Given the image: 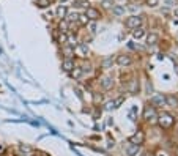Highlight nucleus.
Instances as JSON below:
<instances>
[{"instance_id":"20e7f679","label":"nucleus","mask_w":178,"mask_h":156,"mask_svg":"<svg viewBox=\"0 0 178 156\" xmlns=\"http://www.w3.org/2000/svg\"><path fill=\"white\" fill-rule=\"evenodd\" d=\"M156 110H154V107L151 106V107H145V110H143V118H145L147 121H154V118H156Z\"/></svg>"},{"instance_id":"c85d7f7f","label":"nucleus","mask_w":178,"mask_h":156,"mask_svg":"<svg viewBox=\"0 0 178 156\" xmlns=\"http://www.w3.org/2000/svg\"><path fill=\"white\" fill-rule=\"evenodd\" d=\"M90 29H92V32H96V25H95V24H90Z\"/></svg>"},{"instance_id":"f03ea898","label":"nucleus","mask_w":178,"mask_h":156,"mask_svg":"<svg viewBox=\"0 0 178 156\" xmlns=\"http://www.w3.org/2000/svg\"><path fill=\"white\" fill-rule=\"evenodd\" d=\"M159 123L162 128H169L174 125V118H172L170 114H162V115H159Z\"/></svg>"},{"instance_id":"1a4fd4ad","label":"nucleus","mask_w":178,"mask_h":156,"mask_svg":"<svg viewBox=\"0 0 178 156\" xmlns=\"http://www.w3.org/2000/svg\"><path fill=\"white\" fill-rule=\"evenodd\" d=\"M85 16H87L88 19L96 21V19L99 18V11H98V10H95V8H92V7H88V8H87V13H85Z\"/></svg>"},{"instance_id":"393cba45","label":"nucleus","mask_w":178,"mask_h":156,"mask_svg":"<svg viewBox=\"0 0 178 156\" xmlns=\"http://www.w3.org/2000/svg\"><path fill=\"white\" fill-rule=\"evenodd\" d=\"M19 150H21V152H25V153H30V152H32V148H30L29 145H21Z\"/></svg>"},{"instance_id":"f257e3e1","label":"nucleus","mask_w":178,"mask_h":156,"mask_svg":"<svg viewBox=\"0 0 178 156\" xmlns=\"http://www.w3.org/2000/svg\"><path fill=\"white\" fill-rule=\"evenodd\" d=\"M74 54L79 55V57H82V58H85L87 55L90 54V51H88V46H87V44L81 43V44H77V46L74 47Z\"/></svg>"},{"instance_id":"6ab92c4d","label":"nucleus","mask_w":178,"mask_h":156,"mask_svg":"<svg viewBox=\"0 0 178 156\" xmlns=\"http://www.w3.org/2000/svg\"><path fill=\"white\" fill-rule=\"evenodd\" d=\"M112 11H114V14L121 16V14H125V7H121V5H117V7L112 8Z\"/></svg>"},{"instance_id":"a878e982","label":"nucleus","mask_w":178,"mask_h":156,"mask_svg":"<svg viewBox=\"0 0 178 156\" xmlns=\"http://www.w3.org/2000/svg\"><path fill=\"white\" fill-rule=\"evenodd\" d=\"M158 3H159V0H147V5H148V7H156Z\"/></svg>"},{"instance_id":"dca6fc26","label":"nucleus","mask_w":178,"mask_h":156,"mask_svg":"<svg viewBox=\"0 0 178 156\" xmlns=\"http://www.w3.org/2000/svg\"><path fill=\"white\" fill-rule=\"evenodd\" d=\"M112 65H114V57L112 55H109V57H106L104 60H103V68H112Z\"/></svg>"},{"instance_id":"0eeeda50","label":"nucleus","mask_w":178,"mask_h":156,"mask_svg":"<svg viewBox=\"0 0 178 156\" xmlns=\"http://www.w3.org/2000/svg\"><path fill=\"white\" fill-rule=\"evenodd\" d=\"M117 63L120 66H128V65H131V57L129 55H118L117 57Z\"/></svg>"},{"instance_id":"a211bd4d","label":"nucleus","mask_w":178,"mask_h":156,"mask_svg":"<svg viewBox=\"0 0 178 156\" xmlns=\"http://www.w3.org/2000/svg\"><path fill=\"white\" fill-rule=\"evenodd\" d=\"M143 35H145V30L142 29V27H137V29L132 32V36L136 38V40H139V38H142Z\"/></svg>"},{"instance_id":"c756f323","label":"nucleus","mask_w":178,"mask_h":156,"mask_svg":"<svg viewBox=\"0 0 178 156\" xmlns=\"http://www.w3.org/2000/svg\"><path fill=\"white\" fill-rule=\"evenodd\" d=\"M174 16H175V18H178V8H175V11H174Z\"/></svg>"},{"instance_id":"9d476101","label":"nucleus","mask_w":178,"mask_h":156,"mask_svg":"<svg viewBox=\"0 0 178 156\" xmlns=\"http://www.w3.org/2000/svg\"><path fill=\"white\" fill-rule=\"evenodd\" d=\"M139 152H140V145H136V143H132L126 148V155L128 156H136Z\"/></svg>"},{"instance_id":"412c9836","label":"nucleus","mask_w":178,"mask_h":156,"mask_svg":"<svg viewBox=\"0 0 178 156\" xmlns=\"http://www.w3.org/2000/svg\"><path fill=\"white\" fill-rule=\"evenodd\" d=\"M36 5L40 8H47L51 5V0H36Z\"/></svg>"},{"instance_id":"9b49d317","label":"nucleus","mask_w":178,"mask_h":156,"mask_svg":"<svg viewBox=\"0 0 178 156\" xmlns=\"http://www.w3.org/2000/svg\"><path fill=\"white\" fill-rule=\"evenodd\" d=\"M101 85L104 90H110V88L114 87V79L112 77H104V79L101 81Z\"/></svg>"},{"instance_id":"7c9ffc66","label":"nucleus","mask_w":178,"mask_h":156,"mask_svg":"<svg viewBox=\"0 0 178 156\" xmlns=\"http://www.w3.org/2000/svg\"><path fill=\"white\" fill-rule=\"evenodd\" d=\"M3 150H5V147L2 145V143H0V153H3Z\"/></svg>"},{"instance_id":"4be33fe9","label":"nucleus","mask_w":178,"mask_h":156,"mask_svg":"<svg viewBox=\"0 0 178 156\" xmlns=\"http://www.w3.org/2000/svg\"><path fill=\"white\" fill-rule=\"evenodd\" d=\"M77 22H79L81 25H87L88 24V18L85 14H79V19H77Z\"/></svg>"},{"instance_id":"bb28decb","label":"nucleus","mask_w":178,"mask_h":156,"mask_svg":"<svg viewBox=\"0 0 178 156\" xmlns=\"http://www.w3.org/2000/svg\"><path fill=\"white\" fill-rule=\"evenodd\" d=\"M110 5H112V3H110V0H103V7L104 8H110Z\"/></svg>"},{"instance_id":"423d86ee","label":"nucleus","mask_w":178,"mask_h":156,"mask_svg":"<svg viewBox=\"0 0 178 156\" xmlns=\"http://www.w3.org/2000/svg\"><path fill=\"white\" fill-rule=\"evenodd\" d=\"M151 104H153V107L165 106V96H162V95H154V96L151 98Z\"/></svg>"},{"instance_id":"7ed1b4c3","label":"nucleus","mask_w":178,"mask_h":156,"mask_svg":"<svg viewBox=\"0 0 178 156\" xmlns=\"http://www.w3.org/2000/svg\"><path fill=\"white\" fill-rule=\"evenodd\" d=\"M140 24L142 19L139 16H131V18L126 19V27H129V29H137V27H140Z\"/></svg>"},{"instance_id":"4468645a","label":"nucleus","mask_w":178,"mask_h":156,"mask_svg":"<svg viewBox=\"0 0 178 156\" xmlns=\"http://www.w3.org/2000/svg\"><path fill=\"white\" fill-rule=\"evenodd\" d=\"M159 40V36L156 35V33H150V35L147 36V44L148 46H153V44H156Z\"/></svg>"},{"instance_id":"2eb2a0df","label":"nucleus","mask_w":178,"mask_h":156,"mask_svg":"<svg viewBox=\"0 0 178 156\" xmlns=\"http://www.w3.org/2000/svg\"><path fill=\"white\" fill-rule=\"evenodd\" d=\"M69 76L73 77V79H79V77L82 76V69L79 68V66H74V68L69 71Z\"/></svg>"},{"instance_id":"cd10ccee","label":"nucleus","mask_w":178,"mask_h":156,"mask_svg":"<svg viewBox=\"0 0 178 156\" xmlns=\"http://www.w3.org/2000/svg\"><path fill=\"white\" fill-rule=\"evenodd\" d=\"M110 109H114V101H109L106 104V110H110Z\"/></svg>"},{"instance_id":"5701e85b","label":"nucleus","mask_w":178,"mask_h":156,"mask_svg":"<svg viewBox=\"0 0 178 156\" xmlns=\"http://www.w3.org/2000/svg\"><path fill=\"white\" fill-rule=\"evenodd\" d=\"M125 101V96H120L118 99H117V101H114V107H120V104Z\"/></svg>"},{"instance_id":"6e6552de","label":"nucleus","mask_w":178,"mask_h":156,"mask_svg":"<svg viewBox=\"0 0 178 156\" xmlns=\"http://www.w3.org/2000/svg\"><path fill=\"white\" fill-rule=\"evenodd\" d=\"M74 66H76V65H74V62H73L71 58H65L63 62H62V68H63V71H66V73H69V71L73 69Z\"/></svg>"},{"instance_id":"39448f33","label":"nucleus","mask_w":178,"mask_h":156,"mask_svg":"<svg viewBox=\"0 0 178 156\" xmlns=\"http://www.w3.org/2000/svg\"><path fill=\"white\" fill-rule=\"evenodd\" d=\"M143 140H145V134H143L142 131H139V132H136L134 136L129 137V142L131 143H136V145H142Z\"/></svg>"},{"instance_id":"2f4dec72","label":"nucleus","mask_w":178,"mask_h":156,"mask_svg":"<svg viewBox=\"0 0 178 156\" xmlns=\"http://www.w3.org/2000/svg\"><path fill=\"white\" fill-rule=\"evenodd\" d=\"M158 156H165V155H164L162 152H159V153H158Z\"/></svg>"},{"instance_id":"aec40b11","label":"nucleus","mask_w":178,"mask_h":156,"mask_svg":"<svg viewBox=\"0 0 178 156\" xmlns=\"http://www.w3.org/2000/svg\"><path fill=\"white\" fill-rule=\"evenodd\" d=\"M68 35H66V33H62V32H60V36H58V43H62L63 44V46H65V44H68Z\"/></svg>"},{"instance_id":"f3484780","label":"nucleus","mask_w":178,"mask_h":156,"mask_svg":"<svg viewBox=\"0 0 178 156\" xmlns=\"http://www.w3.org/2000/svg\"><path fill=\"white\" fill-rule=\"evenodd\" d=\"M68 27H69V24H68V21H66V19H62V21H60L58 29H60V32H62V33H66V32H68Z\"/></svg>"},{"instance_id":"ddd939ff","label":"nucleus","mask_w":178,"mask_h":156,"mask_svg":"<svg viewBox=\"0 0 178 156\" xmlns=\"http://www.w3.org/2000/svg\"><path fill=\"white\" fill-rule=\"evenodd\" d=\"M165 104L170 106V107H178V99L175 96H172V95H169V96H165Z\"/></svg>"},{"instance_id":"f8f14e48","label":"nucleus","mask_w":178,"mask_h":156,"mask_svg":"<svg viewBox=\"0 0 178 156\" xmlns=\"http://www.w3.org/2000/svg\"><path fill=\"white\" fill-rule=\"evenodd\" d=\"M55 14H57L58 19H65L66 14H68V8L63 7V5H60V7L57 8V11H55Z\"/></svg>"},{"instance_id":"b1692460","label":"nucleus","mask_w":178,"mask_h":156,"mask_svg":"<svg viewBox=\"0 0 178 156\" xmlns=\"http://www.w3.org/2000/svg\"><path fill=\"white\" fill-rule=\"evenodd\" d=\"M77 5L82 7V8H88V7H90V3H88L87 0H79V3H77Z\"/></svg>"}]
</instances>
